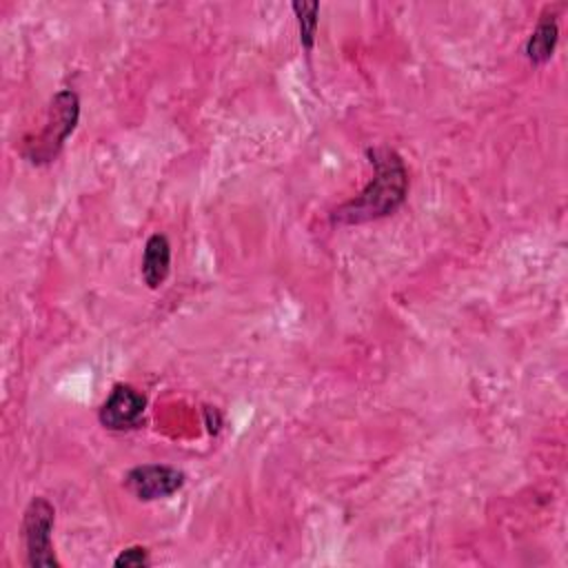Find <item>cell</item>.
<instances>
[{"label": "cell", "instance_id": "1", "mask_svg": "<svg viewBox=\"0 0 568 568\" xmlns=\"http://www.w3.org/2000/svg\"><path fill=\"white\" fill-rule=\"evenodd\" d=\"M366 158L373 166L371 182L353 200L331 213L333 224H364L395 213L408 193V171L402 155L388 146H368Z\"/></svg>", "mask_w": 568, "mask_h": 568}, {"label": "cell", "instance_id": "2", "mask_svg": "<svg viewBox=\"0 0 568 568\" xmlns=\"http://www.w3.org/2000/svg\"><path fill=\"white\" fill-rule=\"evenodd\" d=\"M80 118V98L71 89H60L47 111V122L36 138H27L22 158L31 164H49L64 146L67 138L75 131Z\"/></svg>", "mask_w": 568, "mask_h": 568}, {"label": "cell", "instance_id": "9", "mask_svg": "<svg viewBox=\"0 0 568 568\" xmlns=\"http://www.w3.org/2000/svg\"><path fill=\"white\" fill-rule=\"evenodd\" d=\"M149 564H151V557L144 546H129L113 559L115 568H144Z\"/></svg>", "mask_w": 568, "mask_h": 568}, {"label": "cell", "instance_id": "4", "mask_svg": "<svg viewBox=\"0 0 568 568\" xmlns=\"http://www.w3.org/2000/svg\"><path fill=\"white\" fill-rule=\"evenodd\" d=\"M186 477L182 470L166 464H142L133 466L124 475V488L140 501H155L171 497L184 486Z\"/></svg>", "mask_w": 568, "mask_h": 568}, {"label": "cell", "instance_id": "7", "mask_svg": "<svg viewBox=\"0 0 568 568\" xmlns=\"http://www.w3.org/2000/svg\"><path fill=\"white\" fill-rule=\"evenodd\" d=\"M559 40V27L552 13H544L537 22V27L532 29L528 42H526V58L532 64H544L552 58V51L557 47Z\"/></svg>", "mask_w": 568, "mask_h": 568}, {"label": "cell", "instance_id": "3", "mask_svg": "<svg viewBox=\"0 0 568 568\" xmlns=\"http://www.w3.org/2000/svg\"><path fill=\"white\" fill-rule=\"evenodd\" d=\"M55 524V508L44 497H33L22 515V541L27 566L31 568H60L53 552L51 532Z\"/></svg>", "mask_w": 568, "mask_h": 568}, {"label": "cell", "instance_id": "5", "mask_svg": "<svg viewBox=\"0 0 568 568\" xmlns=\"http://www.w3.org/2000/svg\"><path fill=\"white\" fill-rule=\"evenodd\" d=\"M144 410L146 397L138 388L129 384H115L109 397L102 402L98 419L109 430H131L142 422Z\"/></svg>", "mask_w": 568, "mask_h": 568}, {"label": "cell", "instance_id": "8", "mask_svg": "<svg viewBox=\"0 0 568 568\" xmlns=\"http://www.w3.org/2000/svg\"><path fill=\"white\" fill-rule=\"evenodd\" d=\"M291 9L297 18V29H300V42L306 51L313 49L315 44V33H317V13H320V2L317 0H295L291 2Z\"/></svg>", "mask_w": 568, "mask_h": 568}, {"label": "cell", "instance_id": "6", "mask_svg": "<svg viewBox=\"0 0 568 568\" xmlns=\"http://www.w3.org/2000/svg\"><path fill=\"white\" fill-rule=\"evenodd\" d=\"M171 268V244L164 233H153L142 253V280L149 288H158Z\"/></svg>", "mask_w": 568, "mask_h": 568}]
</instances>
